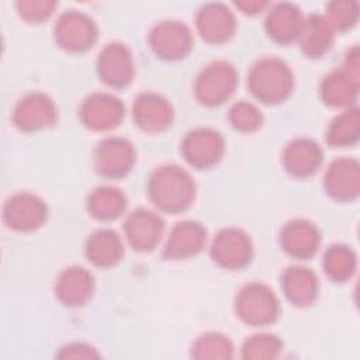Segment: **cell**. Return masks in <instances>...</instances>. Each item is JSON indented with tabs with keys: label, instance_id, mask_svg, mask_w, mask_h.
Segmentation results:
<instances>
[{
	"label": "cell",
	"instance_id": "obj_1",
	"mask_svg": "<svg viewBox=\"0 0 360 360\" xmlns=\"http://www.w3.org/2000/svg\"><path fill=\"white\" fill-rule=\"evenodd\" d=\"M150 200L162 210L177 212L187 208L194 198V181L179 166H162L155 170L148 184Z\"/></svg>",
	"mask_w": 360,
	"mask_h": 360
},
{
	"label": "cell",
	"instance_id": "obj_2",
	"mask_svg": "<svg viewBox=\"0 0 360 360\" xmlns=\"http://www.w3.org/2000/svg\"><path fill=\"white\" fill-rule=\"evenodd\" d=\"M249 87L256 98L264 103H278L291 93L292 75L283 60L264 58L252 68Z\"/></svg>",
	"mask_w": 360,
	"mask_h": 360
},
{
	"label": "cell",
	"instance_id": "obj_3",
	"mask_svg": "<svg viewBox=\"0 0 360 360\" xmlns=\"http://www.w3.org/2000/svg\"><path fill=\"white\" fill-rule=\"evenodd\" d=\"M278 309V301L273 291L259 283L245 285L236 297L238 315L255 326L271 323L277 318Z\"/></svg>",
	"mask_w": 360,
	"mask_h": 360
},
{
	"label": "cell",
	"instance_id": "obj_4",
	"mask_svg": "<svg viewBox=\"0 0 360 360\" xmlns=\"http://www.w3.org/2000/svg\"><path fill=\"white\" fill-rule=\"evenodd\" d=\"M238 84V73L228 62H214L198 76L195 94L198 100L208 105L224 103L233 93Z\"/></svg>",
	"mask_w": 360,
	"mask_h": 360
},
{
	"label": "cell",
	"instance_id": "obj_5",
	"mask_svg": "<svg viewBox=\"0 0 360 360\" xmlns=\"http://www.w3.org/2000/svg\"><path fill=\"white\" fill-rule=\"evenodd\" d=\"M46 207L32 193H17L11 195L3 208L4 222L15 231H32L45 221Z\"/></svg>",
	"mask_w": 360,
	"mask_h": 360
},
{
	"label": "cell",
	"instance_id": "obj_6",
	"mask_svg": "<svg viewBox=\"0 0 360 360\" xmlns=\"http://www.w3.org/2000/svg\"><path fill=\"white\" fill-rule=\"evenodd\" d=\"M212 259L224 267L239 269L249 263L252 257V243L249 236L235 228L221 231L211 248Z\"/></svg>",
	"mask_w": 360,
	"mask_h": 360
},
{
	"label": "cell",
	"instance_id": "obj_7",
	"mask_svg": "<svg viewBox=\"0 0 360 360\" xmlns=\"http://www.w3.org/2000/svg\"><path fill=\"white\" fill-rule=\"evenodd\" d=\"M124 115L122 103L107 93H96L87 97L80 108V117L84 125L91 129H111Z\"/></svg>",
	"mask_w": 360,
	"mask_h": 360
},
{
	"label": "cell",
	"instance_id": "obj_8",
	"mask_svg": "<svg viewBox=\"0 0 360 360\" xmlns=\"http://www.w3.org/2000/svg\"><path fill=\"white\" fill-rule=\"evenodd\" d=\"M56 120V108L53 103L41 93H31L22 97L14 111V124L24 131H35L52 125Z\"/></svg>",
	"mask_w": 360,
	"mask_h": 360
},
{
	"label": "cell",
	"instance_id": "obj_9",
	"mask_svg": "<svg viewBox=\"0 0 360 360\" xmlns=\"http://www.w3.org/2000/svg\"><path fill=\"white\" fill-rule=\"evenodd\" d=\"M184 158L197 167H208L217 163L224 150V142L217 131L200 128L188 132L183 141Z\"/></svg>",
	"mask_w": 360,
	"mask_h": 360
},
{
	"label": "cell",
	"instance_id": "obj_10",
	"mask_svg": "<svg viewBox=\"0 0 360 360\" xmlns=\"http://www.w3.org/2000/svg\"><path fill=\"white\" fill-rule=\"evenodd\" d=\"M55 34L60 46L69 51H84L94 44L97 37L93 20L76 11L66 13L59 18Z\"/></svg>",
	"mask_w": 360,
	"mask_h": 360
},
{
	"label": "cell",
	"instance_id": "obj_11",
	"mask_svg": "<svg viewBox=\"0 0 360 360\" xmlns=\"http://www.w3.org/2000/svg\"><path fill=\"white\" fill-rule=\"evenodd\" d=\"M191 41L188 28L179 21H163L150 32L153 51L165 59H179L184 56L190 51Z\"/></svg>",
	"mask_w": 360,
	"mask_h": 360
},
{
	"label": "cell",
	"instance_id": "obj_12",
	"mask_svg": "<svg viewBox=\"0 0 360 360\" xmlns=\"http://www.w3.org/2000/svg\"><path fill=\"white\" fill-rule=\"evenodd\" d=\"M94 162L98 173L104 176H124L134 163L132 145L122 138H107L98 145Z\"/></svg>",
	"mask_w": 360,
	"mask_h": 360
},
{
	"label": "cell",
	"instance_id": "obj_13",
	"mask_svg": "<svg viewBox=\"0 0 360 360\" xmlns=\"http://www.w3.org/2000/svg\"><path fill=\"white\" fill-rule=\"evenodd\" d=\"M98 75L110 86H127L134 75V65L129 51L121 44H110L100 53Z\"/></svg>",
	"mask_w": 360,
	"mask_h": 360
},
{
	"label": "cell",
	"instance_id": "obj_14",
	"mask_svg": "<svg viewBox=\"0 0 360 360\" xmlns=\"http://www.w3.org/2000/svg\"><path fill=\"white\" fill-rule=\"evenodd\" d=\"M173 111L166 98L155 93L141 94L134 104V120L148 132H159L172 122Z\"/></svg>",
	"mask_w": 360,
	"mask_h": 360
},
{
	"label": "cell",
	"instance_id": "obj_15",
	"mask_svg": "<svg viewBox=\"0 0 360 360\" xmlns=\"http://www.w3.org/2000/svg\"><path fill=\"white\" fill-rule=\"evenodd\" d=\"M162 218L148 210L134 211L125 222V233L135 249H152L160 239L163 232Z\"/></svg>",
	"mask_w": 360,
	"mask_h": 360
},
{
	"label": "cell",
	"instance_id": "obj_16",
	"mask_svg": "<svg viewBox=\"0 0 360 360\" xmlns=\"http://www.w3.org/2000/svg\"><path fill=\"white\" fill-rule=\"evenodd\" d=\"M205 242L204 228L193 221L177 224L165 245V255L172 259H183L195 255Z\"/></svg>",
	"mask_w": 360,
	"mask_h": 360
},
{
	"label": "cell",
	"instance_id": "obj_17",
	"mask_svg": "<svg viewBox=\"0 0 360 360\" xmlns=\"http://www.w3.org/2000/svg\"><path fill=\"white\" fill-rule=\"evenodd\" d=\"M281 243L287 253L295 257H309L319 245L316 228L302 219L287 224L281 232Z\"/></svg>",
	"mask_w": 360,
	"mask_h": 360
},
{
	"label": "cell",
	"instance_id": "obj_18",
	"mask_svg": "<svg viewBox=\"0 0 360 360\" xmlns=\"http://www.w3.org/2000/svg\"><path fill=\"white\" fill-rule=\"evenodd\" d=\"M93 291V276L83 267L65 269L56 283V294L66 305H80Z\"/></svg>",
	"mask_w": 360,
	"mask_h": 360
},
{
	"label": "cell",
	"instance_id": "obj_19",
	"mask_svg": "<svg viewBox=\"0 0 360 360\" xmlns=\"http://www.w3.org/2000/svg\"><path fill=\"white\" fill-rule=\"evenodd\" d=\"M197 25L205 39L211 42H222L232 35L235 20L226 7L221 4H208L200 10Z\"/></svg>",
	"mask_w": 360,
	"mask_h": 360
},
{
	"label": "cell",
	"instance_id": "obj_20",
	"mask_svg": "<svg viewBox=\"0 0 360 360\" xmlns=\"http://www.w3.org/2000/svg\"><path fill=\"white\" fill-rule=\"evenodd\" d=\"M321 149L309 139H297L284 150V166L295 176H308L316 170L321 163Z\"/></svg>",
	"mask_w": 360,
	"mask_h": 360
},
{
	"label": "cell",
	"instance_id": "obj_21",
	"mask_svg": "<svg viewBox=\"0 0 360 360\" xmlns=\"http://www.w3.org/2000/svg\"><path fill=\"white\" fill-rule=\"evenodd\" d=\"M283 288L287 298L295 305L311 304L318 292L316 276L305 267H290L283 274Z\"/></svg>",
	"mask_w": 360,
	"mask_h": 360
},
{
	"label": "cell",
	"instance_id": "obj_22",
	"mask_svg": "<svg viewBox=\"0 0 360 360\" xmlns=\"http://www.w3.org/2000/svg\"><path fill=\"white\" fill-rule=\"evenodd\" d=\"M325 187L336 198H350L357 194L359 170L357 163L347 159L335 160L325 176Z\"/></svg>",
	"mask_w": 360,
	"mask_h": 360
},
{
	"label": "cell",
	"instance_id": "obj_23",
	"mask_svg": "<svg viewBox=\"0 0 360 360\" xmlns=\"http://www.w3.org/2000/svg\"><path fill=\"white\" fill-rule=\"evenodd\" d=\"M304 21L300 11L291 4H278L273 8L266 20L269 35L280 42H288L295 37H300Z\"/></svg>",
	"mask_w": 360,
	"mask_h": 360
},
{
	"label": "cell",
	"instance_id": "obj_24",
	"mask_svg": "<svg viewBox=\"0 0 360 360\" xmlns=\"http://www.w3.org/2000/svg\"><path fill=\"white\" fill-rule=\"evenodd\" d=\"M86 255L97 266H111L122 256L121 239L114 231H97L87 240Z\"/></svg>",
	"mask_w": 360,
	"mask_h": 360
},
{
	"label": "cell",
	"instance_id": "obj_25",
	"mask_svg": "<svg viewBox=\"0 0 360 360\" xmlns=\"http://www.w3.org/2000/svg\"><path fill=\"white\" fill-rule=\"evenodd\" d=\"M127 200L121 190L114 187H98L89 195V211L93 217L108 221L117 218L125 208Z\"/></svg>",
	"mask_w": 360,
	"mask_h": 360
},
{
	"label": "cell",
	"instance_id": "obj_26",
	"mask_svg": "<svg viewBox=\"0 0 360 360\" xmlns=\"http://www.w3.org/2000/svg\"><path fill=\"white\" fill-rule=\"evenodd\" d=\"M301 49L311 56H318L323 53L332 42L330 27L319 15H312L307 22L302 24L301 32Z\"/></svg>",
	"mask_w": 360,
	"mask_h": 360
},
{
	"label": "cell",
	"instance_id": "obj_27",
	"mask_svg": "<svg viewBox=\"0 0 360 360\" xmlns=\"http://www.w3.org/2000/svg\"><path fill=\"white\" fill-rule=\"evenodd\" d=\"M356 94V86L350 79L349 73L333 72L325 77L322 84V96L325 103L332 105H345Z\"/></svg>",
	"mask_w": 360,
	"mask_h": 360
},
{
	"label": "cell",
	"instance_id": "obj_28",
	"mask_svg": "<svg viewBox=\"0 0 360 360\" xmlns=\"http://www.w3.org/2000/svg\"><path fill=\"white\" fill-rule=\"evenodd\" d=\"M325 271L335 280H343L354 269V255L346 246H330L323 259Z\"/></svg>",
	"mask_w": 360,
	"mask_h": 360
},
{
	"label": "cell",
	"instance_id": "obj_29",
	"mask_svg": "<svg viewBox=\"0 0 360 360\" xmlns=\"http://www.w3.org/2000/svg\"><path fill=\"white\" fill-rule=\"evenodd\" d=\"M232 356V345L219 333H207L193 346V357L197 359H228Z\"/></svg>",
	"mask_w": 360,
	"mask_h": 360
},
{
	"label": "cell",
	"instance_id": "obj_30",
	"mask_svg": "<svg viewBox=\"0 0 360 360\" xmlns=\"http://www.w3.org/2000/svg\"><path fill=\"white\" fill-rule=\"evenodd\" d=\"M281 350V342L274 335L250 336L242 347L245 359H274Z\"/></svg>",
	"mask_w": 360,
	"mask_h": 360
},
{
	"label": "cell",
	"instance_id": "obj_31",
	"mask_svg": "<svg viewBox=\"0 0 360 360\" xmlns=\"http://www.w3.org/2000/svg\"><path fill=\"white\" fill-rule=\"evenodd\" d=\"M329 142L333 145H346L357 138V112L346 111L339 115L328 131Z\"/></svg>",
	"mask_w": 360,
	"mask_h": 360
},
{
	"label": "cell",
	"instance_id": "obj_32",
	"mask_svg": "<svg viewBox=\"0 0 360 360\" xmlns=\"http://www.w3.org/2000/svg\"><path fill=\"white\" fill-rule=\"evenodd\" d=\"M231 122L238 129L252 131L260 125L262 114L253 104L240 101L231 110Z\"/></svg>",
	"mask_w": 360,
	"mask_h": 360
},
{
	"label": "cell",
	"instance_id": "obj_33",
	"mask_svg": "<svg viewBox=\"0 0 360 360\" xmlns=\"http://www.w3.org/2000/svg\"><path fill=\"white\" fill-rule=\"evenodd\" d=\"M18 7L21 10V15L27 20L39 21L52 13L51 8L53 7V3H18Z\"/></svg>",
	"mask_w": 360,
	"mask_h": 360
},
{
	"label": "cell",
	"instance_id": "obj_34",
	"mask_svg": "<svg viewBox=\"0 0 360 360\" xmlns=\"http://www.w3.org/2000/svg\"><path fill=\"white\" fill-rule=\"evenodd\" d=\"M59 356L60 357H96L97 353H94L89 346L72 345L65 347Z\"/></svg>",
	"mask_w": 360,
	"mask_h": 360
}]
</instances>
